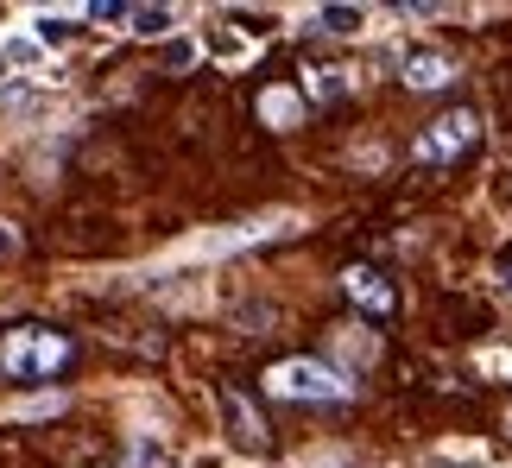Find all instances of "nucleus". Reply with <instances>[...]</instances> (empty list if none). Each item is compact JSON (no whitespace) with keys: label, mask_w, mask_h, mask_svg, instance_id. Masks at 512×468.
<instances>
[{"label":"nucleus","mask_w":512,"mask_h":468,"mask_svg":"<svg viewBox=\"0 0 512 468\" xmlns=\"http://www.w3.org/2000/svg\"><path fill=\"white\" fill-rule=\"evenodd\" d=\"M70 355H76L70 336H57V329H38V323L7 329V342H0V367H7L13 380H26V386L51 380V374H64Z\"/></svg>","instance_id":"f257e3e1"},{"label":"nucleus","mask_w":512,"mask_h":468,"mask_svg":"<svg viewBox=\"0 0 512 468\" xmlns=\"http://www.w3.org/2000/svg\"><path fill=\"white\" fill-rule=\"evenodd\" d=\"M266 393L285 399V405H336V399H348V380L329 361L291 355V361H272L266 367Z\"/></svg>","instance_id":"f03ea898"},{"label":"nucleus","mask_w":512,"mask_h":468,"mask_svg":"<svg viewBox=\"0 0 512 468\" xmlns=\"http://www.w3.org/2000/svg\"><path fill=\"white\" fill-rule=\"evenodd\" d=\"M475 140H481V121H475L468 108H456V114H443V121H430V127H424L418 159H424V165H456Z\"/></svg>","instance_id":"7ed1b4c3"},{"label":"nucleus","mask_w":512,"mask_h":468,"mask_svg":"<svg viewBox=\"0 0 512 468\" xmlns=\"http://www.w3.org/2000/svg\"><path fill=\"white\" fill-rule=\"evenodd\" d=\"M215 405H222V424H228V443H234V450H241V456H266V450H272V437H266V424H260V418H253V405H247L241 393H234V386H222V399H215Z\"/></svg>","instance_id":"20e7f679"},{"label":"nucleus","mask_w":512,"mask_h":468,"mask_svg":"<svg viewBox=\"0 0 512 468\" xmlns=\"http://www.w3.org/2000/svg\"><path fill=\"white\" fill-rule=\"evenodd\" d=\"M342 291H348V304L367 310V317H392V310H399L392 279H386V272H373V266H348L342 272Z\"/></svg>","instance_id":"39448f33"},{"label":"nucleus","mask_w":512,"mask_h":468,"mask_svg":"<svg viewBox=\"0 0 512 468\" xmlns=\"http://www.w3.org/2000/svg\"><path fill=\"white\" fill-rule=\"evenodd\" d=\"M260 121L266 127H304V95L298 89H260Z\"/></svg>","instance_id":"423d86ee"},{"label":"nucleus","mask_w":512,"mask_h":468,"mask_svg":"<svg viewBox=\"0 0 512 468\" xmlns=\"http://www.w3.org/2000/svg\"><path fill=\"white\" fill-rule=\"evenodd\" d=\"M399 76H405V89H443V83H449V57H437V51H411Z\"/></svg>","instance_id":"0eeeda50"},{"label":"nucleus","mask_w":512,"mask_h":468,"mask_svg":"<svg viewBox=\"0 0 512 468\" xmlns=\"http://www.w3.org/2000/svg\"><path fill=\"white\" fill-rule=\"evenodd\" d=\"M171 26H177L171 7H133V19H127V32H140V38H165Z\"/></svg>","instance_id":"6e6552de"},{"label":"nucleus","mask_w":512,"mask_h":468,"mask_svg":"<svg viewBox=\"0 0 512 468\" xmlns=\"http://www.w3.org/2000/svg\"><path fill=\"white\" fill-rule=\"evenodd\" d=\"M361 7H317V32H336V38H348V32H361Z\"/></svg>","instance_id":"1a4fd4ad"},{"label":"nucleus","mask_w":512,"mask_h":468,"mask_svg":"<svg viewBox=\"0 0 512 468\" xmlns=\"http://www.w3.org/2000/svg\"><path fill=\"white\" fill-rule=\"evenodd\" d=\"M32 38H38V45H64V38H70V13H38L32 19Z\"/></svg>","instance_id":"9d476101"},{"label":"nucleus","mask_w":512,"mask_h":468,"mask_svg":"<svg viewBox=\"0 0 512 468\" xmlns=\"http://www.w3.org/2000/svg\"><path fill=\"white\" fill-rule=\"evenodd\" d=\"M38 57H45V45H38V38H7V51H0V64H38Z\"/></svg>","instance_id":"9b49d317"},{"label":"nucleus","mask_w":512,"mask_h":468,"mask_svg":"<svg viewBox=\"0 0 512 468\" xmlns=\"http://www.w3.org/2000/svg\"><path fill=\"white\" fill-rule=\"evenodd\" d=\"M165 462H171V450H165L159 437H140V443H133V468H165Z\"/></svg>","instance_id":"f8f14e48"},{"label":"nucleus","mask_w":512,"mask_h":468,"mask_svg":"<svg viewBox=\"0 0 512 468\" xmlns=\"http://www.w3.org/2000/svg\"><path fill=\"white\" fill-rule=\"evenodd\" d=\"M342 89H348L342 70H310V95H317V102H329V95H342Z\"/></svg>","instance_id":"ddd939ff"},{"label":"nucleus","mask_w":512,"mask_h":468,"mask_svg":"<svg viewBox=\"0 0 512 468\" xmlns=\"http://www.w3.org/2000/svg\"><path fill=\"white\" fill-rule=\"evenodd\" d=\"M89 19H102V26H127L133 19V7H121V0H95V7H83Z\"/></svg>","instance_id":"4468645a"},{"label":"nucleus","mask_w":512,"mask_h":468,"mask_svg":"<svg viewBox=\"0 0 512 468\" xmlns=\"http://www.w3.org/2000/svg\"><path fill=\"white\" fill-rule=\"evenodd\" d=\"M165 64L171 70H190L196 64V38H171V45H165Z\"/></svg>","instance_id":"2eb2a0df"},{"label":"nucleus","mask_w":512,"mask_h":468,"mask_svg":"<svg viewBox=\"0 0 512 468\" xmlns=\"http://www.w3.org/2000/svg\"><path fill=\"white\" fill-rule=\"evenodd\" d=\"M13 253H19V228L0 222V260H13Z\"/></svg>","instance_id":"dca6fc26"},{"label":"nucleus","mask_w":512,"mask_h":468,"mask_svg":"<svg viewBox=\"0 0 512 468\" xmlns=\"http://www.w3.org/2000/svg\"><path fill=\"white\" fill-rule=\"evenodd\" d=\"M57 412V399H32V405H19V418H51Z\"/></svg>","instance_id":"f3484780"},{"label":"nucleus","mask_w":512,"mask_h":468,"mask_svg":"<svg viewBox=\"0 0 512 468\" xmlns=\"http://www.w3.org/2000/svg\"><path fill=\"white\" fill-rule=\"evenodd\" d=\"M0 70H7V64H0Z\"/></svg>","instance_id":"a211bd4d"}]
</instances>
